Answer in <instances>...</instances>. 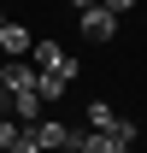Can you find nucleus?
I'll list each match as a JSON object with an SVG mask.
<instances>
[{"label": "nucleus", "instance_id": "20e7f679", "mask_svg": "<svg viewBox=\"0 0 147 153\" xmlns=\"http://www.w3.org/2000/svg\"><path fill=\"white\" fill-rule=\"evenodd\" d=\"M36 41H41V36H30L24 24H6V30H0V47H6V59H24V53H36Z\"/></svg>", "mask_w": 147, "mask_h": 153}, {"label": "nucleus", "instance_id": "423d86ee", "mask_svg": "<svg viewBox=\"0 0 147 153\" xmlns=\"http://www.w3.org/2000/svg\"><path fill=\"white\" fill-rule=\"evenodd\" d=\"M82 124H88V130H100V135H112V124H118V112H112L106 100H88V112H82Z\"/></svg>", "mask_w": 147, "mask_h": 153}, {"label": "nucleus", "instance_id": "f257e3e1", "mask_svg": "<svg viewBox=\"0 0 147 153\" xmlns=\"http://www.w3.org/2000/svg\"><path fill=\"white\" fill-rule=\"evenodd\" d=\"M36 65H24V59H6V65H0V94H30V88H36Z\"/></svg>", "mask_w": 147, "mask_h": 153}, {"label": "nucleus", "instance_id": "9d476101", "mask_svg": "<svg viewBox=\"0 0 147 153\" xmlns=\"http://www.w3.org/2000/svg\"><path fill=\"white\" fill-rule=\"evenodd\" d=\"M112 141H124V147H129V141H135V124H129V118H118V124H112Z\"/></svg>", "mask_w": 147, "mask_h": 153}, {"label": "nucleus", "instance_id": "39448f33", "mask_svg": "<svg viewBox=\"0 0 147 153\" xmlns=\"http://www.w3.org/2000/svg\"><path fill=\"white\" fill-rule=\"evenodd\" d=\"M71 76H76V59L65 65V71H41V76H36V88H41V100H59L65 88H71Z\"/></svg>", "mask_w": 147, "mask_h": 153}, {"label": "nucleus", "instance_id": "1a4fd4ad", "mask_svg": "<svg viewBox=\"0 0 147 153\" xmlns=\"http://www.w3.org/2000/svg\"><path fill=\"white\" fill-rule=\"evenodd\" d=\"M12 153H47V147H41V135L24 124V135H18V147H12Z\"/></svg>", "mask_w": 147, "mask_h": 153}, {"label": "nucleus", "instance_id": "0eeeda50", "mask_svg": "<svg viewBox=\"0 0 147 153\" xmlns=\"http://www.w3.org/2000/svg\"><path fill=\"white\" fill-rule=\"evenodd\" d=\"M76 153H129V147H124V141H112V135H100V130H82Z\"/></svg>", "mask_w": 147, "mask_h": 153}, {"label": "nucleus", "instance_id": "f8f14e48", "mask_svg": "<svg viewBox=\"0 0 147 153\" xmlns=\"http://www.w3.org/2000/svg\"><path fill=\"white\" fill-rule=\"evenodd\" d=\"M71 6H76V12H88V6H100V0H71Z\"/></svg>", "mask_w": 147, "mask_h": 153}, {"label": "nucleus", "instance_id": "7ed1b4c3", "mask_svg": "<svg viewBox=\"0 0 147 153\" xmlns=\"http://www.w3.org/2000/svg\"><path fill=\"white\" fill-rule=\"evenodd\" d=\"M30 65H36V71H65V65H71V53H65L53 36H41V41H36V53H30Z\"/></svg>", "mask_w": 147, "mask_h": 153}, {"label": "nucleus", "instance_id": "ddd939ff", "mask_svg": "<svg viewBox=\"0 0 147 153\" xmlns=\"http://www.w3.org/2000/svg\"><path fill=\"white\" fill-rule=\"evenodd\" d=\"M0 53H6V47H0Z\"/></svg>", "mask_w": 147, "mask_h": 153}, {"label": "nucleus", "instance_id": "f03ea898", "mask_svg": "<svg viewBox=\"0 0 147 153\" xmlns=\"http://www.w3.org/2000/svg\"><path fill=\"white\" fill-rule=\"evenodd\" d=\"M82 36L88 41H112L118 36V12H112V6H88V12H82Z\"/></svg>", "mask_w": 147, "mask_h": 153}, {"label": "nucleus", "instance_id": "6e6552de", "mask_svg": "<svg viewBox=\"0 0 147 153\" xmlns=\"http://www.w3.org/2000/svg\"><path fill=\"white\" fill-rule=\"evenodd\" d=\"M18 135H24V130L12 124V118H0V153H12V147H18Z\"/></svg>", "mask_w": 147, "mask_h": 153}, {"label": "nucleus", "instance_id": "9b49d317", "mask_svg": "<svg viewBox=\"0 0 147 153\" xmlns=\"http://www.w3.org/2000/svg\"><path fill=\"white\" fill-rule=\"evenodd\" d=\"M100 6H112V12L124 18V12H129V6H135V0H100Z\"/></svg>", "mask_w": 147, "mask_h": 153}]
</instances>
